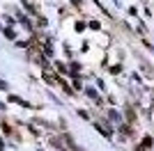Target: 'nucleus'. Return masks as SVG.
<instances>
[{
	"mask_svg": "<svg viewBox=\"0 0 154 151\" xmlns=\"http://www.w3.org/2000/svg\"><path fill=\"white\" fill-rule=\"evenodd\" d=\"M143 147H152V138H145V140H143Z\"/></svg>",
	"mask_w": 154,
	"mask_h": 151,
	"instance_id": "1",
	"label": "nucleus"
}]
</instances>
